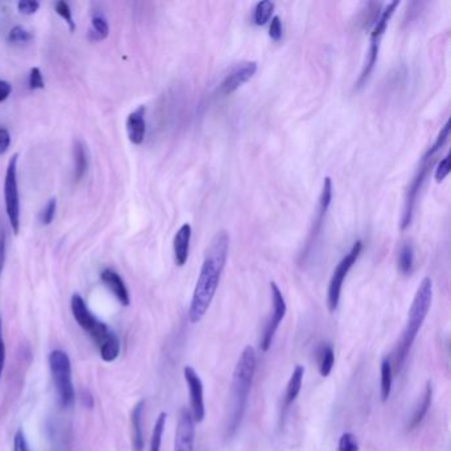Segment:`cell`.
I'll list each match as a JSON object with an SVG mask.
<instances>
[{
    "instance_id": "obj_1",
    "label": "cell",
    "mask_w": 451,
    "mask_h": 451,
    "mask_svg": "<svg viewBox=\"0 0 451 451\" xmlns=\"http://www.w3.org/2000/svg\"><path fill=\"white\" fill-rule=\"evenodd\" d=\"M229 252V236L225 231L217 233L206 249V258L194 286L190 306V321L199 323L209 309L219 287L220 278L225 268Z\"/></svg>"
},
{
    "instance_id": "obj_2",
    "label": "cell",
    "mask_w": 451,
    "mask_h": 451,
    "mask_svg": "<svg viewBox=\"0 0 451 451\" xmlns=\"http://www.w3.org/2000/svg\"><path fill=\"white\" fill-rule=\"evenodd\" d=\"M256 367H257L256 351L253 347L247 346L241 352L240 359L237 361L233 372L231 401L228 406L225 433H224V438L227 441L232 439L237 434L240 426L243 424L249 395L254 380Z\"/></svg>"
},
{
    "instance_id": "obj_3",
    "label": "cell",
    "mask_w": 451,
    "mask_h": 451,
    "mask_svg": "<svg viewBox=\"0 0 451 451\" xmlns=\"http://www.w3.org/2000/svg\"><path fill=\"white\" fill-rule=\"evenodd\" d=\"M431 300H433V282L429 277H425L417 289V293L414 296L412 306L408 314V322L395 349L393 360H390L393 372H400L401 367L406 360L412 349L413 343L425 322L427 312L431 306Z\"/></svg>"
},
{
    "instance_id": "obj_4",
    "label": "cell",
    "mask_w": 451,
    "mask_h": 451,
    "mask_svg": "<svg viewBox=\"0 0 451 451\" xmlns=\"http://www.w3.org/2000/svg\"><path fill=\"white\" fill-rule=\"evenodd\" d=\"M70 309L78 326L91 336L94 344L98 347L101 359L106 362L116 361L121 352V343L116 332L106 323L93 315L86 302L79 294H73L70 299Z\"/></svg>"
},
{
    "instance_id": "obj_5",
    "label": "cell",
    "mask_w": 451,
    "mask_h": 451,
    "mask_svg": "<svg viewBox=\"0 0 451 451\" xmlns=\"http://www.w3.org/2000/svg\"><path fill=\"white\" fill-rule=\"evenodd\" d=\"M49 368H51L53 384L56 388L60 405L69 408L75 402V387L72 381V362L68 353L61 349H54L49 353Z\"/></svg>"
},
{
    "instance_id": "obj_6",
    "label": "cell",
    "mask_w": 451,
    "mask_h": 451,
    "mask_svg": "<svg viewBox=\"0 0 451 451\" xmlns=\"http://www.w3.org/2000/svg\"><path fill=\"white\" fill-rule=\"evenodd\" d=\"M17 159L19 155L15 154L8 162L4 179V200L6 212L10 220L13 232L17 234L20 231V201H19V187H17Z\"/></svg>"
},
{
    "instance_id": "obj_7",
    "label": "cell",
    "mask_w": 451,
    "mask_h": 451,
    "mask_svg": "<svg viewBox=\"0 0 451 451\" xmlns=\"http://www.w3.org/2000/svg\"><path fill=\"white\" fill-rule=\"evenodd\" d=\"M361 250H362V243L356 241L351 247L349 254H346V257L343 258L336 266L330 284H328V293H327V305H328V309L331 312H334L339 306L342 286H343V282H344L349 270L352 269V266L355 265L358 258L360 257Z\"/></svg>"
},
{
    "instance_id": "obj_8",
    "label": "cell",
    "mask_w": 451,
    "mask_h": 451,
    "mask_svg": "<svg viewBox=\"0 0 451 451\" xmlns=\"http://www.w3.org/2000/svg\"><path fill=\"white\" fill-rule=\"evenodd\" d=\"M434 160L430 159H421V165L420 168L417 169L415 176L413 178L412 183L408 188V192L405 196V201H404V209H402V217H401V229L405 231L411 224H412L413 213H414V206H415V201L418 194L421 192L424 184H425L426 178L429 175V171L431 168Z\"/></svg>"
},
{
    "instance_id": "obj_9",
    "label": "cell",
    "mask_w": 451,
    "mask_h": 451,
    "mask_svg": "<svg viewBox=\"0 0 451 451\" xmlns=\"http://www.w3.org/2000/svg\"><path fill=\"white\" fill-rule=\"evenodd\" d=\"M271 290V299H273V314H271L270 319L266 323L265 330H263V335L261 339V344L259 347L263 352H268L270 349L273 340L275 332L280 327V324L282 323L284 319V315L287 312V306L284 302V294L280 290L278 284L275 282H270Z\"/></svg>"
},
{
    "instance_id": "obj_10",
    "label": "cell",
    "mask_w": 451,
    "mask_h": 451,
    "mask_svg": "<svg viewBox=\"0 0 451 451\" xmlns=\"http://www.w3.org/2000/svg\"><path fill=\"white\" fill-rule=\"evenodd\" d=\"M331 200H332V181H331V178L327 176V178H324V181H323L322 194H321V197H319V204H318L316 216H315V220L312 222V228L309 231V238L306 241L305 250L300 254V257H302L303 261L309 257L312 247L315 245V243L318 241L319 234L322 232L323 222H324V219H326L327 211H328V208L331 206Z\"/></svg>"
},
{
    "instance_id": "obj_11",
    "label": "cell",
    "mask_w": 451,
    "mask_h": 451,
    "mask_svg": "<svg viewBox=\"0 0 451 451\" xmlns=\"http://www.w3.org/2000/svg\"><path fill=\"white\" fill-rule=\"evenodd\" d=\"M184 379L187 381L191 400V415L194 424H200L206 418V404H204V387L203 381L192 367L184 368Z\"/></svg>"
},
{
    "instance_id": "obj_12",
    "label": "cell",
    "mask_w": 451,
    "mask_h": 451,
    "mask_svg": "<svg viewBox=\"0 0 451 451\" xmlns=\"http://www.w3.org/2000/svg\"><path fill=\"white\" fill-rule=\"evenodd\" d=\"M256 72H257V63H254V61H245V63L236 65L231 70V73L221 82L219 89L220 94H222V95L232 94L253 77L256 75Z\"/></svg>"
},
{
    "instance_id": "obj_13",
    "label": "cell",
    "mask_w": 451,
    "mask_h": 451,
    "mask_svg": "<svg viewBox=\"0 0 451 451\" xmlns=\"http://www.w3.org/2000/svg\"><path fill=\"white\" fill-rule=\"evenodd\" d=\"M194 422L191 412L183 408L179 414L174 451H194Z\"/></svg>"
},
{
    "instance_id": "obj_14",
    "label": "cell",
    "mask_w": 451,
    "mask_h": 451,
    "mask_svg": "<svg viewBox=\"0 0 451 451\" xmlns=\"http://www.w3.org/2000/svg\"><path fill=\"white\" fill-rule=\"evenodd\" d=\"M101 281L102 284L112 291V294L118 299V302L128 307L130 306V293L128 290V286L125 284V281L122 280V277L113 270V269H103L101 271Z\"/></svg>"
},
{
    "instance_id": "obj_15",
    "label": "cell",
    "mask_w": 451,
    "mask_h": 451,
    "mask_svg": "<svg viewBox=\"0 0 451 451\" xmlns=\"http://www.w3.org/2000/svg\"><path fill=\"white\" fill-rule=\"evenodd\" d=\"M128 137L132 144H142L146 135V107H137L129 116L126 122Z\"/></svg>"
},
{
    "instance_id": "obj_16",
    "label": "cell",
    "mask_w": 451,
    "mask_h": 451,
    "mask_svg": "<svg viewBox=\"0 0 451 451\" xmlns=\"http://www.w3.org/2000/svg\"><path fill=\"white\" fill-rule=\"evenodd\" d=\"M146 408V401L141 400L131 412V442L134 451L144 450V433H143V413Z\"/></svg>"
},
{
    "instance_id": "obj_17",
    "label": "cell",
    "mask_w": 451,
    "mask_h": 451,
    "mask_svg": "<svg viewBox=\"0 0 451 451\" xmlns=\"http://www.w3.org/2000/svg\"><path fill=\"white\" fill-rule=\"evenodd\" d=\"M191 236H192L191 225L183 224L174 238V254H175V262L178 266H184L188 259Z\"/></svg>"
},
{
    "instance_id": "obj_18",
    "label": "cell",
    "mask_w": 451,
    "mask_h": 451,
    "mask_svg": "<svg viewBox=\"0 0 451 451\" xmlns=\"http://www.w3.org/2000/svg\"><path fill=\"white\" fill-rule=\"evenodd\" d=\"M303 376H305V367L303 365H296L293 374L290 376V380L286 387V393L284 399V412L281 415V424L284 422V415L289 411V408L293 405V402L297 400L298 395L302 389V383H303Z\"/></svg>"
},
{
    "instance_id": "obj_19",
    "label": "cell",
    "mask_w": 451,
    "mask_h": 451,
    "mask_svg": "<svg viewBox=\"0 0 451 451\" xmlns=\"http://www.w3.org/2000/svg\"><path fill=\"white\" fill-rule=\"evenodd\" d=\"M431 402H433V387H431V383L427 381L421 401L418 402L415 411L413 413L412 418H411V421L408 424V430L409 431L417 429L418 426L422 424V421L425 420L426 414H427L430 406H431Z\"/></svg>"
},
{
    "instance_id": "obj_20",
    "label": "cell",
    "mask_w": 451,
    "mask_h": 451,
    "mask_svg": "<svg viewBox=\"0 0 451 451\" xmlns=\"http://www.w3.org/2000/svg\"><path fill=\"white\" fill-rule=\"evenodd\" d=\"M379 51H380V40H371V47H369V51H368L367 61H365V65H364V68L361 70L360 77L356 82V89H360L361 86H364L367 84L368 78L371 77L374 66L377 64Z\"/></svg>"
},
{
    "instance_id": "obj_21",
    "label": "cell",
    "mask_w": 451,
    "mask_h": 451,
    "mask_svg": "<svg viewBox=\"0 0 451 451\" xmlns=\"http://www.w3.org/2000/svg\"><path fill=\"white\" fill-rule=\"evenodd\" d=\"M73 153H75V181H79L85 176L89 166L85 144L81 141H77L75 143Z\"/></svg>"
},
{
    "instance_id": "obj_22",
    "label": "cell",
    "mask_w": 451,
    "mask_h": 451,
    "mask_svg": "<svg viewBox=\"0 0 451 451\" xmlns=\"http://www.w3.org/2000/svg\"><path fill=\"white\" fill-rule=\"evenodd\" d=\"M109 23L102 13H94L91 19V29L88 33V38L91 41H101L109 36Z\"/></svg>"
},
{
    "instance_id": "obj_23",
    "label": "cell",
    "mask_w": 451,
    "mask_h": 451,
    "mask_svg": "<svg viewBox=\"0 0 451 451\" xmlns=\"http://www.w3.org/2000/svg\"><path fill=\"white\" fill-rule=\"evenodd\" d=\"M319 360V374L322 377H327L331 374L335 362V352L331 344H323L318 352Z\"/></svg>"
},
{
    "instance_id": "obj_24",
    "label": "cell",
    "mask_w": 451,
    "mask_h": 451,
    "mask_svg": "<svg viewBox=\"0 0 451 451\" xmlns=\"http://www.w3.org/2000/svg\"><path fill=\"white\" fill-rule=\"evenodd\" d=\"M392 384H393V369H392V361L385 358L381 361V400L387 402L392 393Z\"/></svg>"
},
{
    "instance_id": "obj_25",
    "label": "cell",
    "mask_w": 451,
    "mask_h": 451,
    "mask_svg": "<svg viewBox=\"0 0 451 451\" xmlns=\"http://www.w3.org/2000/svg\"><path fill=\"white\" fill-rule=\"evenodd\" d=\"M166 422H167V413L162 412L158 415V418L155 421L153 436L150 439V451H160L162 439H163L165 429H166Z\"/></svg>"
},
{
    "instance_id": "obj_26",
    "label": "cell",
    "mask_w": 451,
    "mask_h": 451,
    "mask_svg": "<svg viewBox=\"0 0 451 451\" xmlns=\"http://www.w3.org/2000/svg\"><path fill=\"white\" fill-rule=\"evenodd\" d=\"M274 3L270 0H262L256 4L253 13V22L256 26H265L270 20L271 15L274 13Z\"/></svg>"
},
{
    "instance_id": "obj_27",
    "label": "cell",
    "mask_w": 451,
    "mask_h": 451,
    "mask_svg": "<svg viewBox=\"0 0 451 451\" xmlns=\"http://www.w3.org/2000/svg\"><path fill=\"white\" fill-rule=\"evenodd\" d=\"M397 263L402 274L412 273L413 265H414V250H413L412 244H404L401 246Z\"/></svg>"
},
{
    "instance_id": "obj_28",
    "label": "cell",
    "mask_w": 451,
    "mask_h": 451,
    "mask_svg": "<svg viewBox=\"0 0 451 451\" xmlns=\"http://www.w3.org/2000/svg\"><path fill=\"white\" fill-rule=\"evenodd\" d=\"M54 10H56V13H59V15L64 19L65 22H66V24L69 26L70 32H75V31H76V23L73 22V16H72V11H70L69 4H68L66 1L60 0V1H57V3L54 4Z\"/></svg>"
},
{
    "instance_id": "obj_29",
    "label": "cell",
    "mask_w": 451,
    "mask_h": 451,
    "mask_svg": "<svg viewBox=\"0 0 451 451\" xmlns=\"http://www.w3.org/2000/svg\"><path fill=\"white\" fill-rule=\"evenodd\" d=\"M32 39H33L32 33L22 26H13L10 35H8V40L13 44H24V43H28Z\"/></svg>"
},
{
    "instance_id": "obj_30",
    "label": "cell",
    "mask_w": 451,
    "mask_h": 451,
    "mask_svg": "<svg viewBox=\"0 0 451 451\" xmlns=\"http://www.w3.org/2000/svg\"><path fill=\"white\" fill-rule=\"evenodd\" d=\"M56 209H57V201L56 199H51L47 206L43 208V211L40 212V222L43 225H49L52 224V221L54 219V215H56Z\"/></svg>"
},
{
    "instance_id": "obj_31",
    "label": "cell",
    "mask_w": 451,
    "mask_h": 451,
    "mask_svg": "<svg viewBox=\"0 0 451 451\" xmlns=\"http://www.w3.org/2000/svg\"><path fill=\"white\" fill-rule=\"evenodd\" d=\"M337 451H359L358 439L352 433H344L339 439Z\"/></svg>"
},
{
    "instance_id": "obj_32",
    "label": "cell",
    "mask_w": 451,
    "mask_h": 451,
    "mask_svg": "<svg viewBox=\"0 0 451 451\" xmlns=\"http://www.w3.org/2000/svg\"><path fill=\"white\" fill-rule=\"evenodd\" d=\"M44 86H45L44 78L39 68H32L29 72V88L32 91H38V89H44Z\"/></svg>"
},
{
    "instance_id": "obj_33",
    "label": "cell",
    "mask_w": 451,
    "mask_h": 451,
    "mask_svg": "<svg viewBox=\"0 0 451 451\" xmlns=\"http://www.w3.org/2000/svg\"><path fill=\"white\" fill-rule=\"evenodd\" d=\"M13 451H32L29 445H28V441H26V434L23 431V429H19L16 433H15V437H13Z\"/></svg>"
},
{
    "instance_id": "obj_34",
    "label": "cell",
    "mask_w": 451,
    "mask_h": 451,
    "mask_svg": "<svg viewBox=\"0 0 451 451\" xmlns=\"http://www.w3.org/2000/svg\"><path fill=\"white\" fill-rule=\"evenodd\" d=\"M450 172V156L446 155L441 162H439L438 167L436 171V181L441 183L445 181V178L449 175Z\"/></svg>"
},
{
    "instance_id": "obj_35",
    "label": "cell",
    "mask_w": 451,
    "mask_h": 451,
    "mask_svg": "<svg viewBox=\"0 0 451 451\" xmlns=\"http://www.w3.org/2000/svg\"><path fill=\"white\" fill-rule=\"evenodd\" d=\"M39 7V1H35V0H22L17 3L19 11L24 15H33L38 13Z\"/></svg>"
},
{
    "instance_id": "obj_36",
    "label": "cell",
    "mask_w": 451,
    "mask_h": 451,
    "mask_svg": "<svg viewBox=\"0 0 451 451\" xmlns=\"http://www.w3.org/2000/svg\"><path fill=\"white\" fill-rule=\"evenodd\" d=\"M282 22L280 19V16H274L271 19L270 28H269V35L271 39L274 41H278L282 38Z\"/></svg>"
},
{
    "instance_id": "obj_37",
    "label": "cell",
    "mask_w": 451,
    "mask_h": 451,
    "mask_svg": "<svg viewBox=\"0 0 451 451\" xmlns=\"http://www.w3.org/2000/svg\"><path fill=\"white\" fill-rule=\"evenodd\" d=\"M6 356H7V351H6V343H4V336H3L1 315H0V381H1V376H3V372H4Z\"/></svg>"
},
{
    "instance_id": "obj_38",
    "label": "cell",
    "mask_w": 451,
    "mask_h": 451,
    "mask_svg": "<svg viewBox=\"0 0 451 451\" xmlns=\"http://www.w3.org/2000/svg\"><path fill=\"white\" fill-rule=\"evenodd\" d=\"M10 146H11L10 131L4 128H0V155L6 154Z\"/></svg>"
},
{
    "instance_id": "obj_39",
    "label": "cell",
    "mask_w": 451,
    "mask_h": 451,
    "mask_svg": "<svg viewBox=\"0 0 451 451\" xmlns=\"http://www.w3.org/2000/svg\"><path fill=\"white\" fill-rule=\"evenodd\" d=\"M6 241H7L6 229H4V227L0 224V275H1L3 266H4V261H6Z\"/></svg>"
},
{
    "instance_id": "obj_40",
    "label": "cell",
    "mask_w": 451,
    "mask_h": 451,
    "mask_svg": "<svg viewBox=\"0 0 451 451\" xmlns=\"http://www.w3.org/2000/svg\"><path fill=\"white\" fill-rule=\"evenodd\" d=\"M11 91H13V85L7 81L0 79V102H4L10 97Z\"/></svg>"
}]
</instances>
